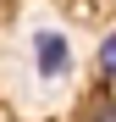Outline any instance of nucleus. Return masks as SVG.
<instances>
[{
    "mask_svg": "<svg viewBox=\"0 0 116 122\" xmlns=\"http://www.w3.org/2000/svg\"><path fill=\"white\" fill-rule=\"evenodd\" d=\"M33 67H39V78H66L72 72V39L66 33H55V28H44V33H33Z\"/></svg>",
    "mask_w": 116,
    "mask_h": 122,
    "instance_id": "obj_1",
    "label": "nucleus"
},
{
    "mask_svg": "<svg viewBox=\"0 0 116 122\" xmlns=\"http://www.w3.org/2000/svg\"><path fill=\"white\" fill-rule=\"evenodd\" d=\"M94 72H100V83H105V89L116 83V33H105V45H100V56H94Z\"/></svg>",
    "mask_w": 116,
    "mask_h": 122,
    "instance_id": "obj_2",
    "label": "nucleus"
},
{
    "mask_svg": "<svg viewBox=\"0 0 116 122\" xmlns=\"http://www.w3.org/2000/svg\"><path fill=\"white\" fill-rule=\"evenodd\" d=\"M83 122H116V94H111V89L94 94L88 106H83Z\"/></svg>",
    "mask_w": 116,
    "mask_h": 122,
    "instance_id": "obj_3",
    "label": "nucleus"
}]
</instances>
